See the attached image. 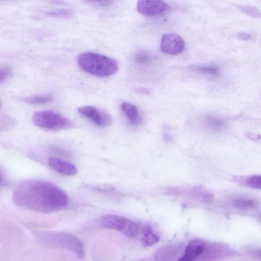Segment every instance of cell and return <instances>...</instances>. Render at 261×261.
<instances>
[{"label":"cell","instance_id":"cell-1","mask_svg":"<svg viewBox=\"0 0 261 261\" xmlns=\"http://www.w3.org/2000/svg\"><path fill=\"white\" fill-rule=\"evenodd\" d=\"M12 199L20 207L43 213L61 211L69 202L67 194L56 185L33 179L17 185L13 191Z\"/></svg>","mask_w":261,"mask_h":261},{"label":"cell","instance_id":"cell-2","mask_svg":"<svg viewBox=\"0 0 261 261\" xmlns=\"http://www.w3.org/2000/svg\"><path fill=\"white\" fill-rule=\"evenodd\" d=\"M77 62L83 71L99 77L114 74L119 69L115 60L93 52H85L80 54Z\"/></svg>","mask_w":261,"mask_h":261},{"label":"cell","instance_id":"cell-3","mask_svg":"<svg viewBox=\"0 0 261 261\" xmlns=\"http://www.w3.org/2000/svg\"><path fill=\"white\" fill-rule=\"evenodd\" d=\"M32 120L36 126L49 131H58L74 126L70 119L51 110L35 112L32 115Z\"/></svg>","mask_w":261,"mask_h":261},{"label":"cell","instance_id":"cell-4","mask_svg":"<svg viewBox=\"0 0 261 261\" xmlns=\"http://www.w3.org/2000/svg\"><path fill=\"white\" fill-rule=\"evenodd\" d=\"M48 245L69 251L82 257L84 256L83 242L77 237L64 232H48L42 236Z\"/></svg>","mask_w":261,"mask_h":261},{"label":"cell","instance_id":"cell-5","mask_svg":"<svg viewBox=\"0 0 261 261\" xmlns=\"http://www.w3.org/2000/svg\"><path fill=\"white\" fill-rule=\"evenodd\" d=\"M101 223L103 227L118 231L130 238L137 236L139 231V228L135 222L120 216H105L101 219Z\"/></svg>","mask_w":261,"mask_h":261},{"label":"cell","instance_id":"cell-6","mask_svg":"<svg viewBox=\"0 0 261 261\" xmlns=\"http://www.w3.org/2000/svg\"><path fill=\"white\" fill-rule=\"evenodd\" d=\"M78 112L100 127H107L112 123L111 117L107 113L94 107L82 106L78 108Z\"/></svg>","mask_w":261,"mask_h":261},{"label":"cell","instance_id":"cell-7","mask_svg":"<svg viewBox=\"0 0 261 261\" xmlns=\"http://www.w3.org/2000/svg\"><path fill=\"white\" fill-rule=\"evenodd\" d=\"M185 46L183 38L175 33H166L161 41V50L166 54L177 55L181 53Z\"/></svg>","mask_w":261,"mask_h":261},{"label":"cell","instance_id":"cell-8","mask_svg":"<svg viewBox=\"0 0 261 261\" xmlns=\"http://www.w3.org/2000/svg\"><path fill=\"white\" fill-rule=\"evenodd\" d=\"M236 252L229 248L227 245L221 243L207 244L203 253L198 258L200 260H213L236 254Z\"/></svg>","mask_w":261,"mask_h":261},{"label":"cell","instance_id":"cell-9","mask_svg":"<svg viewBox=\"0 0 261 261\" xmlns=\"http://www.w3.org/2000/svg\"><path fill=\"white\" fill-rule=\"evenodd\" d=\"M137 9L142 15L153 16L165 12L168 5L163 0H138Z\"/></svg>","mask_w":261,"mask_h":261},{"label":"cell","instance_id":"cell-10","mask_svg":"<svg viewBox=\"0 0 261 261\" xmlns=\"http://www.w3.org/2000/svg\"><path fill=\"white\" fill-rule=\"evenodd\" d=\"M206 243L201 239H194L186 247L183 255L179 260L191 261L198 259L204 252Z\"/></svg>","mask_w":261,"mask_h":261},{"label":"cell","instance_id":"cell-11","mask_svg":"<svg viewBox=\"0 0 261 261\" xmlns=\"http://www.w3.org/2000/svg\"><path fill=\"white\" fill-rule=\"evenodd\" d=\"M183 248L181 244L165 245L159 248L154 253V258L157 260H174Z\"/></svg>","mask_w":261,"mask_h":261},{"label":"cell","instance_id":"cell-12","mask_svg":"<svg viewBox=\"0 0 261 261\" xmlns=\"http://www.w3.org/2000/svg\"><path fill=\"white\" fill-rule=\"evenodd\" d=\"M48 164L52 170L62 175L71 176L76 174L77 172L74 165L60 159L50 158L48 160Z\"/></svg>","mask_w":261,"mask_h":261},{"label":"cell","instance_id":"cell-13","mask_svg":"<svg viewBox=\"0 0 261 261\" xmlns=\"http://www.w3.org/2000/svg\"><path fill=\"white\" fill-rule=\"evenodd\" d=\"M167 192H170L171 194L175 195H180L183 193H185L188 195L206 202H210L213 199L212 193L200 187H195L186 191H183L182 189L173 188L171 190L170 189Z\"/></svg>","mask_w":261,"mask_h":261},{"label":"cell","instance_id":"cell-14","mask_svg":"<svg viewBox=\"0 0 261 261\" xmlns=\"http://www.w3.org/2000/svg\"><path fill=\"white\" fill-rule=\"evenodd\" d=\"M121 109L129 122L133 125H138L141 122V118L137 107L133 104L123 102Z\"/></svg>","mask_w":261,"mask_h":261},{"label":"cell","instance_id":"cell-15","mask_svg":"<svg viewBox=\"0 0 261 261\" xmlns=\"http://www.w3.org/2000/svg\"><path fill=\"white\" fill-rule=\"evenodd\" d=\"M232 206L239 210L247 211L255 209L257 206V201L251 197L238 196L232 200Z\"/></svg>","mask_w":261,"mask_h":261},{"label":"cell","instance_id":"cell-16","mask_svg":"<svg viewBox=\"0 0 261 261\" xmlns=\"http://www.w3.org/2000/svg\"><path fill=\"white\" fill-rule=\"evenodd\" d=\"M260 179V175L257 174L237 178V180L241 184L251 188L259 190L261 187Z\"/></svg>","mask_w":261,"mask_h":261},{"label":"cell","instance_id":"cell-17","mask_svg":"<svg viewBox=\"0 0 261 261\" xmlns=\"http://www.w3.org/2000/svg\"><path fill=\"white\" fill-rule=\"evenodd\" d=\"M159 241V236L149 227H145L141 239L142 244L145 247L151 246Z\"/></svg>","mask_w":261,"mask_h":261},{"label":"cell","instance_id":"cell-18","mask_svg":"<svg viewBox=\"0 0 261 261\" xmlns=\"http://www.w3.org/2000/svg\"><path fill=\"white\" fill-rule=\"evenodd\" d=\"M153 59L154 57L150 53L144 50L137 51L133 57L135 62L143 65L150 64Z\"/></svg>","mask_w":261,"mask_h":261},{"label":"cell","instance_id":"cell-19","mask_svg":"<svg viewBox=\"0 0 261 261\" xmlns=\"http://www.w3.org/2000/svg\"><path fill=\"white\" fill-rule=\"evenodd\" d=\"M206 126L214 130H220L224 126L223 120L215 116H207L204 119Z\"/></svg>","mask_w":261,"mask_h":261},{"label":"cell","instance_id":"cell-20","mask_svg":"<svg viewBox=\"0 0 261 261\" xmlns=\"http://www.w3.org/2000/svg\"><path fill=\"white\" fill-rule=\"evenodd\" d=\"M24 101L32 105H44L53 101V97L50 95H34L27 97L24 98Z\"/></svg>","mask_w":261,"mask_h":261},{"label":"cell","instance_id":"cell-21","mask_svg":"<svg viewBox=\"0 0 261 261\" xmlns=\"http://www.w3.org/2000/svg\"><path fill=\"white\" fill-rule=\"evenodd\" d=\"M192 70L201 73L208 74L211 75H217L219 71V68L214 65L198 66L192 67Z\"/></svg>","mask_w":261,"mask_h":261},{"label":"cell","instance_id":"cell-22","mask_svg":"<svg viewBox=\"0 0 261 261\" xmlns=\"http://www.w3.org/2000/svg\"><path fill=\"white\" fill-rule=\"evenodd\" d=\"M47 15L56 17H68L72 15V12L69 9H60L46 13Z\"/></svg>","mask_w":261,"mask_h":261},{"label":"cell","instance_id":"cell-23","mask_svg":"<svg viewBox=\"0 0 261 261\" xmlns=\"http://www.w3.org/2000/svg\"><path fill=\"white\" fill-rule=\"evenodd\" d=\"M12 74L11 70L8 67H0V84L8 80Z\"/></svg>","mask_w":261,"mask_h":261},{"label":"cell","instance_id":"cell-24","mask_svg":"<svg viewBox=\"0 0 261 261\" xmlns=\"http://www.w3.org/2000/svg\"><path fill=\"white\" fill-rule=\"evenodd\" d=\"M94 2L100 3L102 5H108L112 2V0H88Z\"/></svg>","mask_w":261,"mask_h":261},{"label":"cell","instance_id":"cell-25","mask_svg":"<svg viewBox=\"0 0 261 261\" xmlns=\"http://www.w3.org/2000/svg\"><path fill=\"white\" fill-rule=\"evenodd\" d=\"M50 3L56 5H63L65 3L63 0H50Z\"/></svg>","mask_w":261,"mask_h":261},{"label":"cell","instance_id":"cell-26","mask_svg":"<svg viewBox=\"0 0 261 261\" xmlns=\"http://www.w3.org/2000/svg\"><path fill=\"white\" fill-rule=\"evenodd\" d=\"M240 37H241V38H242L243 40L249 39L250 37L249 34L244 33L241 34Z\"/></svg>","mask_w":261,"mask_h":261},{"label":"cell","instance_id":"cell-27","mask_svg":"<svg viewBox=\"0 0 261 261\" xmlns=\"http://www.w3.org/2000/svg\"><path fill=\"white\" fill-rule=\"evenodd\" d=\"M4 182V178L2 172L0 171V186Z\"/></svg>","mask_w":261,"mask_h":261}]
</instances>
